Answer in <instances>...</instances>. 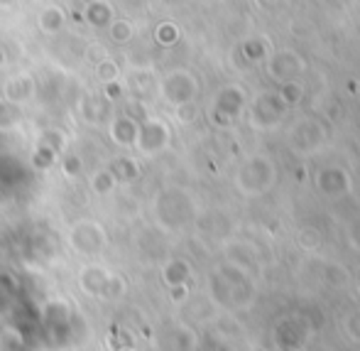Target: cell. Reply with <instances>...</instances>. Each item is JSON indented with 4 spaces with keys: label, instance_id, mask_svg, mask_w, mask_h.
Returning <instances> with one entry per match:
<instances>
[{
    "label": "cell",
    "instance_id": "2",
    "mask_svg": "<svg viewBox=\"0 0 360 351\" xmlns=\"http://www.w3.org/2000/svg\"><path fill=\"white\" fill-rule=\"evenodd\" d=\"M113 37L120 39V42H125V39L130 37V27H128V23H125V20H120V23L113 25Z\"/></svg>",
    "mask_w": 360,
    "mask_h": 351
},
{
    "label": "cell",
    "instance_id": "3",
    "mask_svg": "<svg viewBox=\"0 0 360 351\" xmlns=\"http://www.w3.org/2000/svg\"><path fill=\"white\" fill-rule=\"evenodd\" d=\"M98 76L103 81H110L115 76V67L110 64V59H105V62H101V67H98Z\"/></svg>",
    "mask_w": 360,
    "mask_h": 351
},
{
    "label": "cell",
    "instance_id": "1",
    "mask_svg": "<svg viewBox=\"0 0 360 351\" xmlns=\"http://www.w3.org/2000/svg\"><path fill=\"white\" fill-rule=\"evenodd\" d=\"M62 27H64V13L59 8L49 5V8H44L39 13V30H44V32H59Z\"/></svg>",
    "mask_w": 360,
    "mask_h": 351
}]
</instances>
